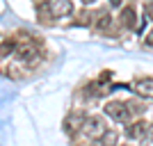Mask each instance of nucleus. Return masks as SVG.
<instances>
[{
    "label": "nucleus",
    "instance_id": "obj_1",
    "mask_svg": "<svg viewBox=\"0 0 153 146\" xmlns=\"http://www.w3.org/2000/svg\"><path fill=\"white\" fill-rule=\"evenodd\" d=\"M103 110H105V114H108L110 119L119 121V123H128V121H130V110H128V103H121V101H110Z\"/></svg>",
    "mask_w": 153,
    "mask_h": 146
},
{
    "label": "nucleus",
    "instance_id": "obj_2",
    "mask_svg": "<svg viewBox=\"0 0 153 146\" xmlns=\"http://www.w3.org/2000/svg\"><path fill=\"white\" fill-rule=\"evenodd\" d=\"M105 130H108V128H105L101 116H89V119L82 121V133L87 135V137H91V139H98Z\"/></svg>",
    "mask_w": 153,
    "mask_h": 146
},
{
    "label": "nucleus",
    "instance_id": "obj_3",
    "mask_svg": "<svg viewBox=\"0 0 153 146\" xmlns=\"http://www.w3.org/2000/svg\"><path fill=\"white\" fill-rule=\"evenodd\" d=\"M46 9L51 12V16H57V19H64L73 12V2L71 0H46Z\"/></svg>",
    "mask_w": 153,
    "mask_h": 146
},
{
    "label": "nucleus",
    "instance_id": "obj_4",
    "mask_svg": "<svg viewBox=\"0 0 153 146\" xmlns=\"http://www.w3.org/2000/svg\"><path fill=\"white\" fill-rule=\"evenodd\" d=\"M135 91L137 96H144V98H153V78H142L135 82Z\"/></svg>",
    "mask_w": 153,
    "mask_h": 146
},
{
    "label": "nucleus",
    "instance_id": "obj_5",
    "mask_svg": "<svg viewBox=\"0 0 153 146\" xmlns=\"http://www.w3.org/2000/svg\"><path fill=\"white\" fill-rule=\"evenodd\" d=\"M119 19H121V25L128 27V30H133L135 23H137V21H135V9H133V7H126V9H121V16H119Z\"/></svg>",
    "mask_w": 153,
    "mask_h": 146
},
{
    "label": "nucleus",
    "instance_id": "obj_6",
    "mask_svg": "<svg viewBox=\"0 0 153 146\" xmlns=\"http://www.w3.org/2000/svg\"><path fill=\"white\" fill-rule=\"evenodd\" d=\"M146 123H144V121H137V123H133V126H130V128H128V137H133V139H135V137H142V135H144V133H146Z\"/></svg>",
    "mask_w": 153,
    "mask_h": 146
},
{
    "label": "nucleus",
    "instance_id": "obj_7",
    "mask_svg": "<svg viewBox=\"0 0 153 146\" xmlns=\"http://www.w3.org/2000/svg\"><path fill=\"white\" fill-rule=\"evenodd\" d=\"M98 142H101L103 146H117V133L114 130H105V133L98 137Z\"/></svg>",
    "mask_w": 153,
    "mask_h": 146
},
{
    "label": "nucleus",
    "instance_id": "obj_8",
    "mask_svg": "<svg viewBox=\"0 0 153 146\" xmlns=\"http://www.w3.org/2000/svg\"><path fill=\"white\" fill-rule=\"evenodd\" d=\"M140 146H153V123L146 128V133L142 135V142H140Z\"/></svg>",
    "mask_w": 153,
    "mask_h": 146
},
{
    "label": "nucleus",
    "instance_id": "obj_9",
    "mask_svg": "<svg viewBox=\"0 0 153 146\" xmlns=\"http://www.w3.org/2000/svg\"><path fill=\"white\" fill-rule=\"evenodd\" d=\"M144 14H146V19L153 21V0H146V2H144Z\"/></svg>",
    "mask_w": 153,
    "mask_h": 146
},
{
    "label": "nucleus",
    "instance_id": "obj_10",
    "mask_svg": "<svg viewBox=\"0 0 153 146\" xmlns=\"http://www.w3.org/2000/svg\"><path fill=\"white\" fill-rule=\"evenodd\" d=\"M146 46H151V48H153V30H151V34L146 37Z\"/></svg>",
    "mask_w": 153,
    "mask_h": 146
},
{
    "label": "nucleus",
    "instance_id": "obj_11",
    "mask_svg": "<svg viewBox=\"0 0 153 146\" xmlns=\"http://www.w3.org/2000/svg\"><path fill=\"white\" fill-rule=\"evenodd\" d=\"M110 2H112L114 7H117V5H121V0H110Z\"/></svg>",
    "mask_w": 153,
    "mask_h": 146
},
{
    "label": "nucleus",
    "instance_id": "obj_12",
    "mask_svg": "<svg viewBox=\"0 0 153 146\" xmlns=\"http://www.w3.org/2000/svg\"><path fill=\"white\" fill-rule=\"evenodd\" d=\"M82 2L85 5H91V2H96V0H82Z\"/></svg>",
    "mask_w": 153,
    "mask_h": 146
}]
</instances>
